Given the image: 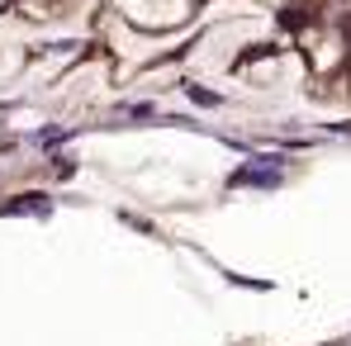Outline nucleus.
<instances>
[{
	"label": "nucleus",
	"instance_id": "1",
	"mask_svg": "<svg viewBox=\"0 0 351 346\" xmlns=\"http://www.w3.org/2000/svg\"><path fill=\"white\" fill-rule=\"evenodd\" d=\"M285 180V157H252L242 171H233V185H261V190H276Z\"/></svg>",
	"mask_w": 351,
	"mask_h": 346
},
{
	"label": "nucleus",
	"instance_id": "2",
	"mask_svg": "<svg viewBox=\"0 0 351 346\" xmlns=\"http://www.w3.org/2000/svg\"><path fill=\"white\" fill-rule=\"evenodd\" d=\"M48 209H53L48 195H14V199H5V214H48Z\"/></svg>",
	"mask_w": 351,
	"mask_h": 346
},
{
	"label": "nucleus",
	"instance_id": "3",
	"mask_svg": "<svg viewBox=\"0 0 351 346\" xmlns=\"http://www.w3.org/2000/svg\"><path fill=\"white\" fill-rule=\"evenodd\" d=\"M190 100H195L199 110H219V95H214V90H204V86H190Z\"/></svg>",
	"mask_w": 351,
	"mask_h": 346
},
{
	"label": "nucleus",
	"instance_id": "4",
	"mask_svg": "<svg viewBox=\"0 0 351 346\" xmlns=\"http://www.w3.org/2000/svg\"><path fill=\"white\" fill-rule=\"evenodd\" d=\"M66 138H71L66 128H43V133H38V147H58V143H66Z\"/></svg>",
	"mask_w": 351,
	"mask_h": 346
}]
</instances>
